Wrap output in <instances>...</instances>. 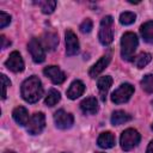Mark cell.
<instances>
[{"instance_id": "cb8c5ba5", "label": "cell", "mask_w": 153, "mask_h": 153, "mask_svg": "<svg viewBox=\"0 0 153 153\" xmlns=\"http://www.w3.org/2000/svg\"><path fill=\"white\" fill-rule=\"evenodd\" d=\"M141 87L147 93H153V74H146L142 78Z\"/></svg>"}, {"instance_id": "277c9868", "label": "cell", "mask_w": 153, "mask_h": 153, "mask_svg": "<svg viewBox=\"0 0 153 153\" xmlns=\"http://www.w3.org/2000/svg\"><path fill=\"white\" fill-rule=\"evenodd\" d=\"M120 142H121L122 149L130 151L140 142V134L137 130H135L133 128H128L122 133Z\"/></svg>"}, {"instance_id": "6da1fadb", "label": "cell", "mask_w": 153, "mask_h": 153, "mask_svg": "<svg viewBox=\"0 0 153 153\" xmlns=\"http://www.w3.org/2000/svg\"><path fill=\"white\" fill-rule=\"evenodd\" d=\"M20 93L25 102L36 103L43 96V87H42L41 80L35 75L25 79L22 84Z\"/></svg>"}, {"instance_id": "7a4b0ae2", "label": "cell", "mask_w": 153, "mask_h": 153, "mask_svg": "<svg viewBox=\"0 0 153 153\" xmlns=\"http://www.w3.org/2000/svg\"><path fill=\"white\" fill-rule=\"evenodd\" d=\"M139 41L134 32H126L121 39V56L123 60L129 61L134 56V53L137 48Z\"/></svg>"}, {"instance_id": "484cf974", "label": "cell", "mask_w": 153, "mask_h": 153, "mask_svg": "<svg viewBox=\"0 0 153 153\" xmlns=\"http://www.w3.org/2000/svg\"><path fill=\"white\" fill-rule=\"evenodd\" d=\"M10 23H11V16L7 14L6 12L1 11V12H0V27L4 29V27H6Z\"/></svg>"}, {"instance_id": "ac0fdd59", "label": "cell", "mask_w": 153, "mask_h": 153, "mask_svg": "<svg viewBox=\"0 0 153 153\" xmlns=\"http://www.w3.org/2000/svg\"><path fill=\"white\" fill-rule=\"evenodd\" d=\"M140 33L145 42L153 43V20L143 23L140 27Z\"/></svg>"}, {"instance_id": "603a6c76", "label": "cell", "mask_w": 153, "mask_h": 153, "mask_svg": "<svg viewBox=\"0 0 153 153\" xmlns=\"http://www.w3.org/2000/svg\"><path fill=\"white\" fill-rule=\"evenodd\" d=\"M38 5L44 14H50L54 12L56 7V1L54 0H45V1H38Z\"/></svg>"}, {"instance_id": "3957f363", "label": "cell", "mask_w": 153, "mask_h": 153, "mask_svg": "<svg viewBox=\"0 0 153 153\" xmlns=\"http://www.w3.org/2000/svg\"><path fill=\"white\" fill-rule=\"evenodd\" d=\"M98 38L103 45H109L112 43V41H114V19L111 16H106L102 19Z\"/></svg>"}, {"instance_id": "83f0119b", "label": "cell", "mask_w": 153, "mask_h": 153, "mask_svg": "<svg viewBox=\"0 0 153 153\" xmlns=\"http://www.w3.org/2000/svg\"><path fill=\"white\" fill-rule=\"evenodd\" d=\"M1 81H2V96H1V98L5 99L6 98V90L8 86H11V81H10V79H7V76L5 74H1Z\"/></svg>"}, {"instance_id": "d6986e66", "label": "cell", "mask_w": 153, "mask_h": 153, "mask_svg": "<svg viewBox=\"0 0 153 153\" xmlns=\"http://www.w3.org/2000/svg\"><path fill=\"white\" fill-rule=\"evenodd\" d=\"M59 44V37L55 32H45L43 36V45L48 50H54Z\"/></svg>"}, {"instance_id": "9c48e42d", "label": "cell", "mask_w": 153, "mask_h": 153, "mask_svg": "<svg viewBox=\"0 0 153 153\" xmlns=\"http://www.w3.org/2000/svg\"><path fill=\"white\" fill-rule=\"evenodd\" d=\"M66 38V54L68 56H73L79 53V41L76 38V35L72 30H67L65 32Z\"/></svg>"}, {"instance_id": "f1b7e54d", "label": "cell", "mask_w": 153, "mask_h": 153, "mask_svg": "<svg viewBox=\"0 0 153 153\" xmlns=\"http://www.w3.org/2000/svg\"><path fill=\"white\" fill-rule=\"evenodd\" d=\"M0 41H1V49H5L7 45H10V44H11V41H8L4 35L0 37Z\"/></svg>"}, {"instance_id": "1f68e13d", "label": "cell", "mask_w": 153, "mask_h": 153, "mask_svg": "<svg viewBox=\"0 0 153 153\" xmlns=\"http://www.w3.org/2000/svg\"><path fill=\"white\" fill-rule=\"evenodd\" d=\"M97 153H103V152H97Z\"/></svg>"}, {"instance_id": "9a60e30c", "label": "cell", "mask_w": 153, "mask_h": 153, "mask_svg": "<svg viewBox=\"0 0 153 153\" xmlns=\"http://www.w3.org/2000/svg\"><path fill=\"white\" fill-rule=\"evenodd\" d=\"M84 91H85V85H84V82L80 81V80H74V81L71 84L69 88L67 90V97H68L69 99H76L78 97H80V96L84 93Z\"/></svg>"}, {"instance_id": "4fadbf2b", "label": "cell", "mask_w": 153, "mask_h": 153, "mask_svg": "<svg viewBox=\"0 0 153 153\" xmlns=\"http://www.w3.org/2000/svg\"><path fill=\"white\" fill-rule=\"evenodd\" d=\"M111 85H112V78L110 75H104V76L98 79L97 86H98V90H99V96H100L102 102H105L106 94H108Z\"/></svg>"}, {"instance_id": "4316f807", "label": "cell", "mask_w": 153, "mask_h": 153, "mask_svg": "<svg viewBox=\"0 0 153 153\" xmlns=\"http://www.w3.org/2000/svg\"><path fill=\"white\" fill-rule=\"evenodd\" d=\"M92 26H93L92 20H91L90 18H86V19L80 24V31L84 32V33H87V32H90V31L92 30Z\"/></svg>"}, {"instance_id": "d6a6232c", "label": "cell", "mask_w": 153, "mask_h": 153, "mask_svg": "<svg viewBox=\"0 0 153 153\" xmlns=\"http://www.w3.org/2000/svg\"><path fill=\"white\" fill-rule=\"evenodd\" d=\"M152 129H153V124H152Z\"/></svg>"}, {"instance_id": "2e32d148", "label": "cell", "mask_w": 153, "mask_h": 153, "mask_svg": "<svg viewBox=\"0 0 153 153\" xmlns=\"http://www.w3.org/2000/svg\"><path fill=\"white\" fill-rule=\"evenodd\" d=\"M13 120L19 124V126H26L30 121L29 118V112L24 106H17L13 112H12Z\"/></svg>"}, {"instance_id": "52a82bcc", "label": "cell", "mask_w": 153, "mask_h": 153, "mask_svg": "<svg viewBox=\"0 0 153 153\" xmlns=\"http://www.w3.org/2000/svg\"><path fill=\"white\" fill-rule=\"evenodd\" d=\"M45 127V116L43 112H36L32 115L27 123V131L32 135H37L42 133Z\"/></svg>"}, {"instance_id": "7c38bea8", "label": "cell", "mask_w": 153, "mask_h": 153, "mask_svg": "<svg viewBox=\"0 0 153 153\" xmlns=\"http://www.w3.org/2000/svg\"><path fill=\"white\" fill-rule=\"evenodd\" d=\"M110 61H111V55L110 54H105V55H103L91 68H90V71H88V74H90V76L91 78H96V76H98L106 67H108V65L110 63Z\"/></svg>"}, {"instance_id": "d4e9b609", "label": "cell", "mask_w": 153, "mask_h": 153, "mask_svg": "<svg viewBox=\"0 0 153 153\" xmlns=\"http://www.w3.org/2000/svg\"><path fill=\"white\" fill-rule=\"evenodd\" d=\"M135 19H136V16L133 12H123L120 16V23L123 25H130L135 22Z\"/></svg>"}, {"instance_id": "5b68a950", "label": "cell", "mask_w": 153, "mask_h": 153, "mask_svg": "<svg viewBox=\"0 0 153 153\" xmlns=\"http://www.w3.org/2000/svg\"><path fill=\"white\" fill-rule=\"evenodd\" d=\"M134 93V86L126 82V84H122L118 88H116L112 94H111V100L115 103V104H122V103H126L130 99V97L133 96Z\"/></svg>"}, {"instance_id": "ffe728a7", "label": "cell", "mask_w": 153, "mask_h": 153, "mask_svg": "<svg viewBox=\"0 0 153 153\" xmlns=\"http://www.w3.org/2000/svg\"><path fill=\"white\" fill-rule=\"evenodd\" d=\"M130 120H131V116L128 115L127 112L122 111V110H116V111H114L112 115H111V123H112L114 126L123 124V123H126V122H128V121H130Z\"/></svg>"}, {"instance_id": "5bb4252c", "label": "cell", "mask_w": 153, "mask_h": 153, "mask_svg": "<svg viewBox=\"0 0 153 153\" xmlns=\"http://www.w3.org/2000/svg\"><path fill=\"white\" fill-rule=\"evenodd\" d=\"M98 102L94 97H88L85 98L80 103V109L85 115H94L98 111Z\"/></svg>"}, {"instance_id": "8fae6325", "label": "cell", "mask_w": 153, "mask_h": 153, "mask_svg": "<svg viewBox=\"0 0 153 153\" xmlns=\"http://www.w3.org/2000/svg\"><path fill=\"white\" fill-rule=\"evenodd\" d=\"M43 73H44L45 76H48L53 81V84H56V85L62 84L66 80L65 73L59 67H56V66H48V67H45L43 69Z\"/></svg>"}, {"instance_id": "30bf717a", "label": "cell", "mask_w": 153, "mask_h": 153, "mask_svg": "<svg viewBox=\"0 0 153 153\" xmlns=\"http://www.w3.org/2000/svg\"><path fill=\"white\" fill-rule=\"evenodd\" d=\"M5 66L10 71L18 73V72H22L24 69V61H23V59L18 51H12L10 54L8 59L5 61Z\"/></svg>"}, {"instance_id": "8992f818", "label": "cell", "mask_w": 153, "mask_h": 153, "mask_svg": "<svg viewBox=\"0 0 153 153\" xmlns=\"http://www.w3.org/2000/svg\"><path fill=\"white\" fill-rule=\"evenodd\" d=\"M27 49L31 54L32 60L36 63H41L45 60V51H44L43 44L38 41V38H31L27 44Z\"/></svg>"}, {"instance_id": "7402d4cb", "label": "cell", "mask_w": 153, "mask_h": 153, "mask_svg": "<svg viewBox=\"0 0 153 153\" xmlns=\"http://www.w3.org/2000/svg\"><path fill=\"white\" fill-rule=\"evenodd\" d=\"M60 99H61L60 92H59L57 90H55V88H51V90L48 92V94H47V97H45V99H44V103H45V105H48V106H54L55 104H57V103L60 102Z\"/></svg>"}, {"instance_id": "836d02e7", "label": "cell", "mask_w": 153, "mask_h": 153, "mask_svg": "<svg viewBox=\"0 0 153 153\" xmlns=\"http://www.w3.org/2000/svg\"><path fill=\"white\" fill-rule=\"evenodd\" d=\"M152 105H153V102H152Z\"/></svg>"}, {"instance_id": "4dcf8cb0", "label": "cell", "mask_w": 153, "mask_h": 153, "mask_svg": "<svg viewBox=\"0 0 153 153\" xmlns=\"http://www.w3.org/2000/svg\"><path fill=\"white\" fill-rule=\"evenodd\" d=\"M4 153H16L14 151H10V149H7V151H5Z\"/></svg>"}, {"instance_id": "f546056e", "label": "cell", "mask_w": 153, "mask_h": 153, "mask_svg": "<svg viewBox=\"0 0 153 153\" xmlns=\"http://www.w3.org/2000/svg\"><path fill=\"white\" fill-rule=\"evenodd\" d=\"M146 153H153V140L148 143V147L146 149Z\"/></svg>"}, {"instance_id": "ba28073f", "label": "cell", "mask_w": 153, "mask_h": 153, "mask_svg": "<svg viewBox=\"0 0 153 153\" xmlns=\"http://www.w3.org/2000/svg\"><path fill=\"white\" fill-rule=\"evenodd\" d=\"M54 122L59 129H69L73 126L74 118L71 114L66 112L65 110H57L54 115Z\"/></svg>"}, {"instance_id": "e0dca14e", "label": "cell", "mask_w": 153, "mask_h": 153, "mask_svg": "<svg viewBox=\"0 0 153 153\" xmlns=\"http://www.w3.org/2000/svg\"><path fill=\"white\" fill-rule=\"evenodd\" d=\"M97 143L100 148H111L115 145V136L110 131H104L98 136Z\"/></svg>"}, {"instance_id": "44dd1931", "label": "cell", "mask_w": 153, "mask_h": 153, "mask_svg": "<svg viewBox=\"0 0 153 153\" xmlns=\"http://www.w3.org/2000/svg\"><path fill=\"white\" fill-rule=\"evenodd\" d=\"M152 60V56L151 54L148 53H140L137 56L134 57L133 60V63L137 67V68H143L145 66H147Z\"/></svg>"}]
</instances>
